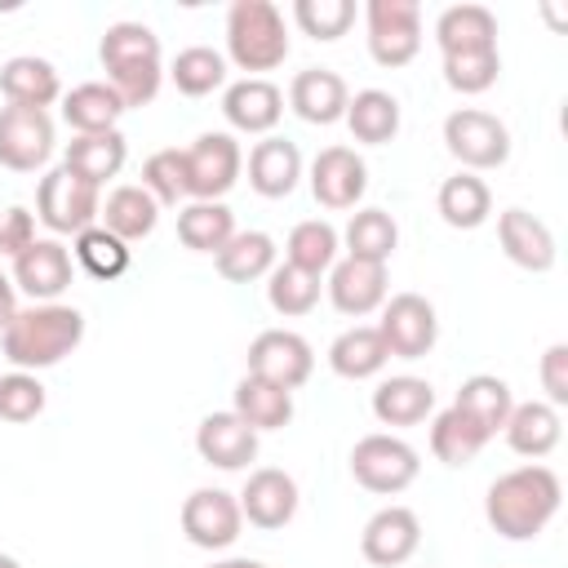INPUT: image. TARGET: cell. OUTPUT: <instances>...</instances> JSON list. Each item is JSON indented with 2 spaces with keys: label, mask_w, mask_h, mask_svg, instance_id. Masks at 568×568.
I'll return each instance as SVG.
<instances>
[{
  "label": "cell",
  "mask_w": 568,
  "mask_h": 568,
  "mask_svg": "<svg viewBox=\"0 0 568 568\" xmlns=\"http://www.w3.org/2000/svg\"><path fill=\"white\" fill-rule=\"evenodd\" d=\"M564 501V484L550 466H515L506 475H497L484 493V519L493 524V532H501L506 541H532Z\"/></svg>",
  "instance_id": "1"
},
{
  "label": "cell",
  "mask_w": 568,
  "mask_h": 568,
  "mask_svg": "<svg viewBox=\"0 0 568 568\" xmlns=\"http://www.w3.org/2000/svg\"><path fill=\"white\" fill-rule=\"evenodd\" d=\"M80 342H84V315L75 306H62V302L27 306L0 333L4 359L13 368H22V373H40V368L62 364Z\"/></svg>",
  "instance_id": "2"
},
{
  "label": "cell",
  "mask_w": 568,
  "mask_h": 568,
  "mask_svg": "<svg viewBox=\"0 0 568 568\" xmlns=\"http://www.w3.org/2000/svg\"><path fill=\"white\" fill-rule=\"evenodd\" d=\"M98 58H102L106 84L120 93L124 111L146 106L160 93V80H164L160 36L146 22H111L98 40Z\"/></svg>",
  "instance_id": "3"
},
{
  "label": "cell",
  "mask_w": 568,
  "mask_h": 568,
  "mask_svg": "<svg viewBox=\"0 0 568 568\" xmlns=\"http://www.w3.org/2000/svg\"><path fill=\"white\" fill-rule=\"evenodd\" d=\"M226 58L240 71H275L288 58V27L271 0H235L226 9Z\"/></svg>",
  "instance_id": "4"
},
{
  "label": "cell",
  "mask_w": 568,
  "mask_h": 568,
  "mask_svg": "<svg viewBox=\"0 0 568 568\" xmlns=\"http://www.w3.org/2000/svg\"><path fill=\"white\" fill-rule=\"evenodd\" d=\"M98 209H102V195L93 182L75 178L67 164L49 169L36 186V217L53 231V235H80L89 226H98Z\"/></svg>",
  "instance_id": "5"
},
{
  "label": "cell",
  "mask_w": 568,
  "mask_h": 568,
  "mask_svg": "<svg viewBox=\"0 0 568 568\" xmlns=\"http://www.w3.org/2000/svg\"><path fill=\"white\" fill-rule=\"evenodd\" d=\"M444 146L453 160H462L466 173L479 169H501L510 160V129L479 106H457L444 120Z\"/></svg>",
  "instance_id": "6"
},
{
  "label": "cell",
  "mask_w": 568,
  "mask_h": 568,
  "mask_svg": "<svg viewBox=\"0 0 568 568\" xmlns=\"http://www.w3.org/2000/svg\"><path fill=\"white\" fill-rule=\"evenodd\" d=\"M417 470H422L417 448L408 439H399V435H382L377 430V435L355 439V448H351V475L368 493L395 497L417 479Z\"/></svg>",
  "instance_id": "7"
},
{
  "label": "cell",
  "mask_w": 568,
  "mask_h": 568,
  "mask_svg": "<svg viewBox=\"0 0 568 568\" xmlns=\"http://www.w3.org/2000/svg\"><path fill=\"white\" fill-rule=\"evenodd\" d=\"M364 31H368V53L377 67H408L422 49V4L417 0H368Z\"/></svg>",
  "instance_id": "8"
},
{
  "label": "cell",
  "mask_w": 568,
  "mask_h": 568,
  "mask_svg": "<svg viewBox=\"0 0 568 568\" xmlns=\"http://www.w3.org/2000/svg\"><path fill=\"white\" fill-rule=\"evenodd\" d=\"M182 164H186V195L191 200H222L240 182L244 151L231 133H200L182 151Z\"/></svg>",
  "instance_id": "9"
},
{
  "label": "cell",
  "mask_w": 568,
  "mask_h": 568,
  "mask_svg": "<svg viewBox=\"0 0 568 568\" xmlns=\"http://www.w3.org/2000/svg\"><path fill=\"white\" fill-rule=\"evenodd\" d=\"M315 373V351L293 328H266L248 342V377H262L271 386L297 390Z\"/></svg>",
  "instance_id": "10"
},
{
  "label": "cell",
  "mask_w": 568,
  "mask_h": 568,
  "mask_svg": "<svg viewBox=\"0 0 568 568\" xmlns=\"http://www.w3.org/2000/svg\"><path fill=\"white\" fill-rule=\"evenodd\" d=\"M386 355L395 359H422L435 337H439V320L435 306L422 293H395L390 302H382V324H377Z\"/></svg>",
  "instance_id": "11"
},
{
  "label": "cell",
  "mask_w": 568,
  "mask_h": 568,
  "mask_svg": "<svg viewBox=\"0 0 568 568\" xmlns=\"http://www.w3.org/2000/svg\"><path fill=\"white\" fill-rule=\"evenodd\" d=\"M244 528L240 497L226 488H195L182 501V532L200 550H226Z\"/></svg>",
  "instance_id": "12"
},
{
  "label": "cell",
  "mask_w": 568,
  "mask_h": 568,
  "mask_svg": "<svg viewBox=\"0 0 568 568\" xmlns=\"http://www.w3.org/2000/svg\"><path fill=\"white\" fill-rule=\"evenodd\" d=\"M53 155V120L31 106H0V164L13 173H36Z\"/></svg>",
  "instance_id": "13"
},
{
  "label": "cell",
  "mask_w": 568,
  "mask_h": 568,
  "mask_svg": "<svg viewBox=\"0 0 568 568\" xmlns=\"http://www.w3.org/2000/svg\"><path fill=\"white\" fill-rule=\"evenodd\" d=\"M368 191V164L351 146H324L311 160V195L324 209H355Z\"/></svg>",
  "instance_id": "14"
},
{
  "label": "cell",
  "mask_w": 568,
  "mask_h": 568,
  "mask_svg": "<svg viewBox=\"0 0 568 568\" xmlns=\"http://www.w3.org/2000/svg\"><path fill=\"white\" fill-rule=\"evenodd\" d=\"M13 288L31 302H53L71 288V248L62 240H31L13 257Z\"/></svg>",
  "instance_id": "15"
},
{
  "label": "cell",
  "mask_w": 568,
  "mask_h": 568,
  "mask_svg": "<svg viewBox=\"0 0 568 568\" xmlns=\"http://www.w3.org/2000/svg\"><path fill=\"white\" fill-rule=\"evenodd\" d=\"M240 515L253 524V528H284L293 515H297V479L280 466H262L244 479L240 488Z\"/></svg>",
  "instance_id": "16"
},
{
  "label": "cell",
  "mask_w": 568,
  "mask_h": 568,
  "mask_svg": "<svg viewBox=\"0 0 568 568\" xmlns=\"http://www.w3.org/2000/svg\"><path fill=\"white\" fill-rule=\"evenodd\" d=\"M417 546H422V519L408 506H382L359 532V550L377 568H395V564L413 559Z\"/></svg>",
  "instance_id": "17"
},
{
  "label": "cell",
  "mask_w": 568,
  "mask_h": 568,
  "mask_svg": "<svg viewBox=\"0 0 568 568\" xmlns=\"http://www.w3.org/2000/svg\"><path fill=\"white\" fill-rule=\"evenodd\" d=\"M497 240H501V253H506L515 266L532 271V275L550 271L555 257H559L550 226H546L541 217H532L528 209H501V213H497Z\"/></svg>",
  "instance_id": "18"
},
{
  "label": "cell",
  "mask_w": 568,
  "mask_h": 568,
  "mask_svg": "<svg viewBox=\"0 0 568 568\" xmlns=\"http://www.w3.org/2000/svg\"><path fill=\"white\" fill-rule=\"evenodd\" d=\"M222 115L240 133H271L284 115V93L266 75H244L222 93Z\"/></svg>",
  "instance_id": "19"
},
{
  "label": "cell",
  "mask_w": 568,
  "mask_h": 568,
  "mask_svg": "<svg viewBox=\"0 0 568 568\" xmlns=\"http://www.w3.org/2000/svg\"><path fill=\"white\" fill-rule=\"evenodd\" d=\"M195 453L217 470H244L257 457V430L235 413H209L195 426Z\"/></svg>",
  "instance_id": "20"
},
{
  "label": "cell",
  "mask_w": 568,
  "mask_h": 568,
  "mask_svg": "<svg viewBox=\"0 0 568 568\" xmlns=\"http://www.w3.org/2000/svg\"><path fill=\"white\" fill-rule=\"evenodd\" d=\"M346 102H351V89L337 71L328 67H306L293 75L288 84V106L306 120V124H337L346 115Z\"/></svg>",
  "instance_id": "21"
},
{
  "label": "cell",
  "mask_w": 568,
  "mask_h": 568,
  "mask_svg": "<svg viewBox=\"0 0 568 568\" xmlns=\"http://www.w3.org/2000/svg\"><path fill=\"white\" fill-rule=\"evenodd\" d=\"M302 182V151L288 138L266 133L253 151H248V186L266 200H284L293 195V186Z\"/></svg>",
  "instance_id": "22"
},
{
  "label": "cell",
  "mask_w": 568,
  "mask_h": 568,
  "mask_svg": "<svg viewBox=\"0 0 568 568\" xmlns=\"http://www.w3.org/2000/svg\"><path fill=\"white\" fill-rule=\"evenodd\" d=\"M328 302L342 315H368L386 302V266L342 257L328 266Z\"/></svg>",
  "instance_id": "23"
},
{
  "label": "cell",
  "mask_w": 568,
  "mask_h": 568,
  "mask_svg": "<svg viewBox=\"0 0 568 568\" xmlns=\"http://www.w3.org/2000/svg\"><path fill=\"white\" fill-rule=\"evenodd\" d=\"M0 93L9 106H31V111H44L49 102L62 98V80H58V67L49 58H36V53H18L0 67Z\"/></svg>",
  "instance_id": "24"
},
{
  "label": "cell",
  "mask_w": 568,
  "mask_h": 568,
  "mask_svg": "<svg viewBox=\"0 0 568 568\" xmlns=\"http://www.w3.org/2000/svg\"><path fill=\"white\" fill-rule=\"evenodd\" d=\"M430 413H435V386L426 377L399 373V377H386L373 390V417L382 426H417Z\"/></svg>",
  "instance_id": "25"
},
{
  "label": "cell",
  "mask_w": 568,
  "mask_h": 568,
  "mask_svg": "<svg viewBox=\"0 0 568 568\" xmlns=\"http://www.w3.org/2000/svg\"><path fill=\"white\" fill-rule=\"evenodd\" d=\"M506 444L519 453V457H546L555 453L559 435H564V422H559V408H550L546 399H528V404H515L506 426H501Z\"/></svg>",
  "instance_id": "26"
},
{
  "label": "cell",
  "mask_w": 568,
  "mask_h": 568,
  "mask_svg": "<svg viewBox=\"0 0 568 568\" xmlns=\"http://www.w3.org/2000/svg\"><path fill=\"white\" fill-rule=\"evenodd\" d=\"M435 44L439 53H470V49H497V18L484 4H448L435 18Z\"/></svg>",
  "instance_id": "27"
},
{
  "label": "cell",
  "mask_w": 568,
  "mask_h": 568,
  "mask_svg": "<svg viewBox=\"0 0 568 568\" xmlns=\"http://www.w3.org/2000/svg\"><path fill=\"white\" fill-rule=\"evenodd\" d=\"M124 155H129V142H124L120 129H111V133H75V138L67 142L62 164H67L75 178H84V182H93V186L102 191V182L124 169Z\"/></svg>",
  "instance_id": "28"
},
{
  "label": "cell",
  "mask_w": 568,
  "mask_h": 568,
  "mask_svg": "<svg viewBox=\"0 0 568 568\" xmlns=\"http://www.w3.org/2000/svg\"><path fill=\"white\" fill-rule=\"evenodd\" d=\"M120 115H124V102L106 80H84L71 93H62V120L75 133H111Z\"/></svg>",
  "instance_id": "29"
},
{
  "label": "cell",
  "mask_w": 568,
  "mask_h": 568,
  "mask_svg": "<svg viewBox=\"0 0 568 568\" xmlns=\"http://www.w3.org/2000/svg\"><path fill=\"white\" fill-rule=\"evenodd\" d=\"M435 209H439V217H444L453 231H475V226H484L488 213H493V191H488L484 178H475V173L462 169V173H453V178L439 182Z\"/></svg>",
  "instance_id": "30"
},
{
  "label": "cell",
  "mask_w": 568,
  "mask_h": 568,
  "mask_svg": "<svg viewBox=\"0 0 568 568\" xmlns=\"http://www.w3.org/2000/svg\"><path fill=\"white\" fill-rule=\"evenodd\" d=\"M386 342H382V333H377V324L368 328V324H355V328H346V333H337L333 337V346H328V368L337 373V377H346V382H364V377H377L382 368H386Z\"/></svg>",
  "instance_id": "31"
},
{
  "label": "cell",
  "mask_w": 568,
  "mask_h": 568,
  "mask_svg": "<svg viewBox=\"0 0 568 568\" xmlns=\"http://www.w3.org/2000/svg\"><path fill=\"white\" fill-rule=\"evenodd\" d=\"M453 408H462V413L493 439V435L506 426V417H510V408H515V395H510V386H506L501 377L475 373V377H466V382L457 386Z\"/></svg>",
  "instance_id": "32"
},
{
  "label": "cell",
  "mask_w": 568,
  "mask_h": 568,
  "mask_svg": "<svg viewBox=\"0 0 568 568\" xmlns=\"http://www.w3.org/2000/svg\"><path fill=\"white\" fill-rule=\"evenodd\" d=\"M98 217H102V226L111 231V235H120L124 244H133V240H146L151 231H155V222H160V204L142 191V186H115L106 200H102V209H98Z\"/></svg>",
  "instance_id": "33"
},
{
  "label": "cell",
  "mask_w": 568,
  "mask_h": 568,
  "mask_svg": "<svg viewBox=\"0 0 568 568\" xmlns=\"http://www.w3.org/2000/svg\"><path fill=\"white\" fill-rule=\"evenodd\" d=\"M275 240L266 235V231H235L226 244H222V253L213 257L217 262V275L222 280H231V284H253V280H262V275H271L275 271Z\"/></svg>",
  "instance_id": "34"
},
{
  "label": "cell",
  "mask_w": 568,
  "mask_h": 568,
  "mask_svg": "<svg viewBox=\"0 0 568 568\" xmlns=\"http://www.w3.org/2000/svg\"><path fill=\"white\" fill-rule=\"evenodd\" d=\"M240 422H248L257 435L262 430H280V426H288L293 422V390H284V386H271V382H262V377H240V386H235V408H231Z\"/></svg>",
  "instance_id": "35"
},
{
  "label": "cell",
  "mask_w": 568,
  "mask_h": 568,
  "mask_svg": "<svg viewBox=\"0 0 568 568\" xmlns=\"http://www.w3.org/2000/svg\"><path fill=\"white\" fill-rule=\"evenodd\" d=\"M346 129L355 133V142H368V146H382L399 133V98L386 93V89H359L351 102H346Z\"/></svg>",
  "instance_id": "36"
},
{
  "label": "cell",
  "mask_w": 568,
  "mask_h": 568,
  "mask_svg": "<svg viewBox=\"0 0 568 568\" xmlns=\"http://www.w3.org/2000/svg\"><path fill=\"white\" fill-rule=\"evenodd\" d=\"M235 235V213L222 200H195L178 213V240L191 253H222V244Z\"/></svg>",
  "instance_id": "37"
},
{
  "label": "cell",
  "mask_w": 568,
  "mask_h": 568,
  "mask_svg": "<svg viewBox=\"0 0 568 568\" xmlns=\"http://www.w3.org/2000/svg\"><path fill=\"white\" fill-rule=\"evenodd\" d=\"M342 240H346V257L386 266L395 244H399V226H395V217L386 209H359V213H351Z\"/></svg>",
  "instance_id": "38"
},
{
  "label": "cell",
  "mask_w": 568,
  "mask_h": 568,
  "mask_svg": "<svg viewBox=\"0 0 568 568\" xmlns=\"http://www.w3.org/2000/svg\"><path fill=\"white\" fill-rule=\"evenodd\" d=\"M484 444H488V435H484L462 408L435 413V422H430V453H435L444 466H470Z\"/></svg>",
  "instance_id": "39"
},
{
  "label": "cell",
  "mask_w": 568,
  "mask_h": 568,
  "mask_svg": "<svg viewBox=\"0 0 568 568\" xmlns=\"http://www.w3.org/2000/svg\"><path fill=\"white\" fill-rule=\"evenodd\" d=\"M337 231L324 222V217H306V222H297L293 231H288V240H284V262L288 266H297V271H306V275H324L333 262H337Z\"/></svg>",
  "instance_id": "40"
},
{
  "label": "cell",
  "mask_w": 568,
  "mask_h": 568,
  "mask_svg": "<svg viewBox=\"0 0 568 568\" xmlns=\"http://www.w3.org/2000/svg\"><path fill=\"white\" fill-rule=\"evenodd\" d=\"M169 80L178 84V93L186 98H204L213 89H222L226 80V58L209 44H191V49H178V58L169 62Z\"/></svg>",
  "instance_id": "41"
},
{
  "label": "cell",
  "mask_w": 568,
  "mask_h": 568,
  "mask_svg": "<svg viewBox=\"0 0 568 568\" xmlns=\"http://www.w3.org/2000/svg\"><path fill=\"white\" fill-rule=\"evenodd\" d=\"M71 253H75V262H80L93 280H120V275L129 271V262H133V248H129L120 235H111L106 226L80 231Z\"/></svg>",
  "instance_id": "42"
},
{
  "label": "cell",
  "mask_w": 568,
  "mask_h": 568,
  "mask_svg": "<svg viewBox=\"0 0 568 568\" xmlns=\"http://www.w3.org/2000/svg\"><path fill=\"white\" fill-rule=\"evenodd\" d=\"M266 302L275 315H311L320 302V275H306V271L280 262L266 275Z\"/></svg>",
  "instance_id": "43"
},
{
  "label": "cell",
  "mask_w": 568,
  "mask_h": 568,
  "mask_svg": "<svg viewBox=\"0 0 568 568\" xmlns=\"http://www.w3.org/2000/svg\"><path fill=\"white\" fill-rule=\"evenodd\" d=\"M501 75V53L497 49H470V53H448L444 58V84L453 93H484Z\"/></svg>",
  "instance_id": "44"
},
{
  "label": "cell",
  "mask_w": 568,
  "mask_h": 568,
  "mask_svg": "<svg viewBox=\"0 0 568 568\" xmlns=\"http://www.w3.org/2000/svg\"><path fill=\"white\" fill-rule=\"evenodd\" d=\"M293 22L311 40H337L355 22V0H297L293 4Z\"/></svg>",
  "instance_id": "45"
},
{
  "label": "cell",
  "mask_w": 568,
  "mask_h": 568,
  "mask_svg": "<svg viewBox=\"0 0 568 568\" xmlns=\"http://www.w3.org/2000/svg\"><path fill=\"white\" fill-rule=\"evenodd\" d=\"M142 191L155 204H178L186 195V164H182V151L178 146H164V151L146 155V164H142Z\"/></svg>",
  "instance_id": "46"
},
{
  "label": "cell",
  "mask_w": 568,
  "mask_h": 568,
  "mask_svg": "<svg viewBox=\"0 0 568 568\" xmlns=\"http://www.w3.org/2000/svg\"><path fill=\"white\" fill-rule=\"evenodd\" d=\"M44 413V386L36 373H4L0 377V417L4 422H36Z\"/></svg>",
  "instance_id": "47"
},
{
  "label": "cell",
  "mask_w": 568,
  "mask_h": 568,
  "mask_svg": "<svg viewBox=\"0 0 568 568\" xmlns=\"http://www.w3.org/2000/svg\"><path fill=\"white\" fill-rule=\"evenodd\" d=\"M541 390H546V404L550 408H564L568 404V342H555L546 346L541 355Z\"/></svg>",
  "instance_id": "48"
},
{
  "label": "cell",
  "mask_w": 568,
  "mask_h": 568,
  "mask_svg": "<svg viewBox=\"0 0 568 568\" xmlns=\"http://www.w3.org/2000/svg\"><path fill=\"white\" fill-rule=\"evenodd\" d=\"M36 240V217L22 204L0 209V257H18Z\"/></svg>",
  "instance_id": "49"
},
{
  "label": "cell",
  "mask_w": 568,
  "mask_h": 568,
  "mask_svg": "<svg viewBox=\"0 0 568 568\" xmlns=\"http://www.w3.org/2000/svg\"><path fill=\"white\" fill-rule=\"evenodd\" d=\"M13 315H18V288H13V280L0 271V333L9 328Z\"/></svg>",
  "instance_id": "50"
},
{
  "label": "cell",
  "mask_w": 568,
  "mask_h": 568,
  "mask_svg": "<svg viewBox=\"0 0 568 568\" xmlns=\"http://www.w3.org/2000/svg\"><path fill=\"white\" fill-rule=\"evenodd\" d=\"M209 568H266L262 559H217V564H209Z\"/></svg>",
  "instance_id": "51"
},
{
  "label": "cell",
  "mask_w": 568,
  "mask_h": 568,
  "mask_svg": "<svg viewBox=\"0 0 568 568\" xmlns=\"http://www.w3.org/2000/svg\"><path fill=\"white\" fill-rule=\"evenodd\" d=\"M0 568H22V564H18L13 555H4V550H0Z\"/></svg>",
  "instance_id": "52"
}]
</instances>
